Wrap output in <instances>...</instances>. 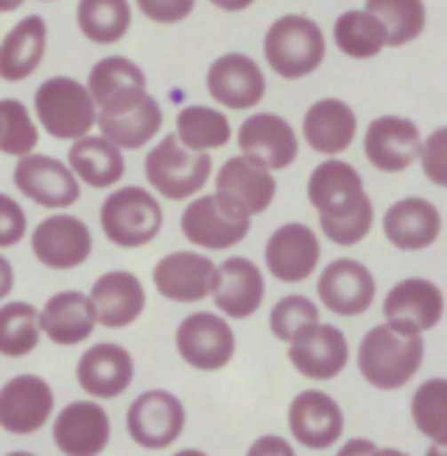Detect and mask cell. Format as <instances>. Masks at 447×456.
<instances>
[{
  "label": "cell",
  "mask_w": 447,
  "mask_h": 456,
  "mask_svg": "<svg viewBox=\"0 0 447 456\" xmlns=\"http://www.w3.org/2000/svg\"><path fill=\"white\" fill-rule=\"evenodd\" d=\"M87 90L99 112H126L148 95L146 73L126 56H104L92 65Z\"/></svg>",
  "instance_id": "18"
},
{
  "label": "cell",
  "mask_w": 447,
  "mask_h": 456,
  "mask_svg": "<svg viewBox=\"0 0 447 456\" xmlns=\"http://www.w3.org/2000/svg\"><path fill=\"white\" fill-rule=\"evenodd\" d=\"M372 222H375L372 200H363L353 213L341 216V219H319L322 232L339 247H353V244L363 241L369 230H372Z\"/></svg>",
  "instance_id": "42"
},
{
  "label": "cell",
  "mask_w": 447,
  "mask_h": 456,
  "mask_svg": "<svg viewBox=\"0 0 447 456\" xmlns=\"http://www.w3.org/2000/svg\"><path fill=\"white\" fill-rule=\"evenodd\" d=\"M411 418L427 440L447 445V379L419 384L411 398Z\"/></svg>",
  "instance_id": "39"
},
{
  "label": "cell",
  "mask_w": 447,
  "mask_h": 456,
  "mask_svg": "<svg viewBox=\"0 0 447 456\" xmlns=\"http://www.w3.org/2000/svg\"><path fill=\"white\" fill-rule=\"evenodd\" d=\"M143 17H148L151 23L160 26H173L182 23L196 9V0H134Z\"/></svg>",
  "instance_id": "45"
},
{
  "label": "cell",
  "mask_w": 447,
  "mask_h": 456,
  "mask_svg": "<svg viewBox=\"0 0 447 456\" xmlns=\"http://www.w3.org/2000/svg\"><path fill=\"white\" fill-rule=\"evenodd\" d=\"M210 4L221 12H246L255 0H210Z\"/></svg>",
  "instance_id": "48"
},
{
  "label": "cell",
  "mask_w": 447,
  "mask_h": 456,
  "mask_svg": "<svg viewBox=\"0 0 447 456\" xmlns=\"http://www.w3.org/2000/svg\"><path fill=\"white\" fill-rule=\"evenodd\" d=\"M48 51V26L40 14H28L0 39V78L26 82L43 65Z\"/></svg>",
  "instance_id": "30"
},
{
  "label": "cell",
  "mask_w": 447,
  "mask_h": 456,
  "mask_svg": "<svg viewBox=\"0 0 447 456\" xmlns=\"http://www.w3.org/2000/svg\"><path fill=\"white\" fill-rule=\"evenodd\" d=\"M188 414L177 395L165 389H148L126 411V428L134 445L146 451H163L173 445L185 431Z\"/></svg>",
  "instance_id": "7"
},
{
  "label": "cell",
  "mask_w": 447,
  "mask_h": 456,
  "mask_svg": "<svg viewBox=\"0 0 447 456\" xmlns=\"http://www.w3.org/2000/svg\"><path fill=\"white\" fill-rule=\"evenodd\" d=\"M327 43L316 20L305 14H283L268 26L263 39V56L280 78H302L319 70Z\"/></svg>",
  "instance_id": "2"
},
{
  "label": "cell",
  "mask_w": 447,
  "mask_h": 456,
  "mask_svg": "<svg viewBox=\"0 0 447 456\" xmlns=\"http://www.w3.org/2000/svg\"><path fill=\"white\" fill-rule=\"evenodd\" d=\"M112 423L101 403L73 401L53 420V443L68 456H95L109 445Z\"/></svg>",
  "instance_id": "20"
},
{
  "label": "cell",
  "mask_w": 447,
  "mask_h": 456,
  "mask_svg": "<svg viewBox=\"0 0 447 456\" xmlns=\"http://www.w3.org/2000/svg\"><path fill=\"white\" fill-rule=\"evenodd\" d=\"M76 23L87 43L115 45L132 28V6L129 0H79Z\"/></svg>",
  "instance_id": "34"
},
{
  "label": "cell",
  "mask_w": 447,
  "mask_h": 456,
  "mask_svg": "<svg viewBox=\"0 0 447 456\" xmlns=\"http://www.w3.org/2000/svg\"><path fill=\"white\" fill-rule=\"evenodd\" d=\"M216 264L207 255L180 249L154 266V289L171 303H202L212 291Z\"/></svg>",
  "instance_id": "22"
},
{
  "label": "cell",
  "mask_w": 447,
  "mask_h": 456,
  "mask_svg": "<svg viewBox=\"0 0 447 456\" xmlns=\"http://www.w3.org/2000/svg\"><path fill=\"white\" fill-rule=\"evenodd\" d=\"M31 252L48 269H76L92 252V232L79 216H48L31 232Z\"/></svg>",
  "instance_id": "11"
},
{
  "label": "cell",
  "mask_w": 447,
  "mask_h": 456,
  "mask_svg": "<svg viewBox=\"0 0 447 456\" xmlns=\"http://www.w3.org/2000/svg\"><path fill=\"white\" fill-rule=\"evenodd\" d=\"M26 4V0H0V14H9V12H17Z\"/></svg>",
  "instance_id": "49"
},
{
  "label": "cell",
  "mask_w": 447,
  "mask_h": 456,
  "mask_svg": "<svg viewBox=\"0 0 447 456\" xmlns=\"http://www.w3.org/2000/svg\"><path fill=\"white\" fill-rule=\"evenodd\" d=\"M45 4H48V0H45Z\"/></svg>",
  "instance_id": "50"
},
{
  "label": "cell",
  "mask_w": 447,
  "mask_h": 456,
  "mask_svg": "<svg viewBox=\"0 0 447 456\" xmlns=\"http://www.w3.org/2000/svg\"><path fill=\"white\" fill-rule=\"evenodd\" d=\"M238 146L249 160L268 171L288 168L299 154V137L285 118L275 112L249 115L238 129Z\"/></svg>",
  "instance_id": "14"
},
{
  "label": "cell",
  "mask_w": 447,
  "mask_h": 456,
  "mask_svg": "<svg viewBox=\"0 0 447 456\" xmlns=\"http://www.w3.org/2000/svg\"><path fill=\"white\" fill-rule=\"evenodd\" d=\"M40 314L31 303H4L0 305V355L23 359L40 345Z\"/></svg>",
  "instance_id": "38"
},
{
  "label": "cell",
  "mask_w": 447,
  "mask_h": 456,
  "mask_svg": "<svg viewBox=\"0 0 447 456\" xmlns=\"http://www.w3.org/2000/svg\"><path fill=\"white\" fill-rule=\"evenodd\" d=\"M177 137L193 151H212L232 141V126L221 110L190 104L177 115Z\"/></svg>",
  "instance_id": "36"
},
{
  "label": "cell",
  "mask_w": 447,
  "mask_h": 456,
  "mask_svg": "<svg viewBox=\"0 0 447 456\" xmlns=\"http://www.w3.org/2000/svg\"><path fill=\"white\" fill-rule=\"evenodd\" d=\"M207 93L224 110H255L266 95V76L246 53H224L207 68Z\"/></svg>",
  "instance_id": "12"
},
{
  "label": "cell",
  "mask_w": 447,
  "mask_h": 456,
  "mask_svg": "<svg viewBox=\"0 0 447 456\" xmlns=\"http://www.w3.org/2000/svg\"><path fill=\"white\" fill-rule=\"evenodd\" d=\"M53 401L51 384L40 375H14L0 387V428L17 437H28L51 420Z\"/></svg>",
  "instance_id": "10"
},
{
  "label": "cell",
  "mask_w": 447,
  "mask_h": 456,
  "mask_svg": "<svg viewBox=\"0 0 447 456\" xmlns=\"http://www.w3.org/2000/svg\"><path fill=\"white\" fill-rule=\"evenodd\" d=\"M383 232L397 249H427L442 232V216L427 200L411 196V200H403L386 210Z\"/></svg>",
  "instance_id": "31"
},
{
  "label": "cell",
  "mask_w": 447,
  "mask_h": 456,
  "mask_svg": "<svg viewBox=\"0 0 447 456\" xmlns=\"http://www.w3.org/2000/svg\"><path fill=\"white\" fill-rule=\"evenodd\" d=\"M101 230L115 247L138 249L151 244L163 230V205L140 185L112 191L101 205Z\"/></svg>",
  "instance_id": "5"
},
{
  "label": "cell",
  "mask_w": 447,
  "mask_h": 456,
  "mask_svg": "<svg viewBox=\"0 0 447 456\" xmlns=\"http://www.w3.org/2000/svg\"><path fill=\"white\" fill-rule=\"evenodd\" d=\"M146 180L163 200L185 202L193 200L212 174V157L207 151H193L182 146L173 134H165L163 141L146 154Z\"/></svg>",
  "instance_id": "3"
},
{
  "label": "cell",
  "mask_w": 447,
  "mask_h": 456,
  "mask_svg": "<svg viewBox=\"0 0 447 456\" xmlns=\"http://www.w3.org/2000/svg\"><path fill=\"white\" fill-rule=\"evenodd\" d=\"M90 300L104 328H129L146 311V289L138 274L115 269L92 283Z\"/></svg>",
  "instance_id": "26"
},
{
  "label": "cell",
  "mask_w": 447,
  "mask_h": 456,
  "mask_svg": "<svg viewBox=\"0 0 447 456\" xmlns=\"http://www.w3.org/2000/svg\"><path fill=\"white\" fill-rule=\"evenodd\" d=\"M210 297L229 320H246V316L260 311L266 297V281L260 266L249 261V257H227L224 264L216 266Z\"/></svg>",
  "instance_id": "17"
},
{
  "label": "cell",
  "mask_w": 447,
  "mask_h": 456,
  "mask_svg": "<svg viewBox=\"0 0 447 456\" xmlns=\"http://www.w3.org/2000/svg\"><path fill=\"white\" fill-rule=\"evenodd\" d=\"M336 48L349 59H372L386 48V26L366 9H349L333 23Z\"/></svg>",
  "instance_id": "35"
},
{
  "label": "cell",
  "mask_w": 447,
  "mask_h": 456,
  "mask_svg": "<svg viewBox=\"0 0 447 456\" xmlns=\"http://www.w3.org/2000/svg\"><path fill=\"white\" fill-rule=\"evenodd\" d=\"M288 428L307 451H324L341 440L344 411L327 392H299L288 409Z\"/></svg>",
  "instance_id": "16"
},
{
  "label": "cell",
  "mask_w": 447,
  "mask_h": 456,
  "mask_svg": "<svg viewBox=\"0 0 447 456\" xmlns=\"http://www.w3.org/2000/svg\"><path fill=\"white\" fill-rule=\"evenodd\" d=\"M251 216L224 193L190 200L182 213V232L190 244L202 249H229L249 235Z\"/></svg>",
  "instance_id": "6"
},
{
  "label": "cell",
  "mask_w": 447,
  "mask_h": 456,
  "mask_svg": "<svg viewBox=\"0 0 447 456\" xmlns=\"http://www.w3.org/2000/svg\"><path fill=\"white\" fill-rule=\"evenodd\" d=\"M26 230H28V219L20 202L12 200L6 193H0V249L20 244Z\"/></svg>",
  "instance_id": "44"
},
{
  "label": "cell",
  "mask_w": 447,
  "mask_h": 456,
  "mask_svg": "<svg viewBox=\"0 0 447 456\" xmlns=\"http://www.w3.org/2000/svg\"><path fill=\"white\" fill-rule=\"evenodd\" d=\"M76 381L95 401H115L134 381L132 353L115 342H101L90 347L76 364Z\"/></svg>",
  "instance_id": "21"
},
{
  "label": "cell",
  "mask_w": 447,
  "mask_h": 456,
  "mask_svg": "<svg viewBox=\"0 0 447 456\" xmlns=\"http://www.w3.org/2000/svg\"><path fill=\"white\" fill-rule=\"evenodd\" d=\"M322 244L307 224L291 222L271 232L266 244V266L283 283H302L319 266Z\"/></svg>",
  "instance_id": "19"
},
{
  "label": "cell",
  "mask_w": 447,
  "mask_h": 456,
  "mask_svg": "<svg viewBox=\"0 0 447 456\" xmlns=\"http://www.w3.org/2000/svg\"><path fill=\"white\" fill-rule=\"evenodd\" d=\"M216 191L229 196L232 202L241 205L249 216H258L268 210V205L277 196V180L268 168L249 160L246 154L229 157V160L216 174Z\"/></svg>",
  "instance_id": "28"
},
{
  "label": "cell",
  "mask_w": 447,
  "mask_h": 456,
  "mask_svg": "<svg viewBox=\"0 0 447 456\" xmlns=\"http://www.w3.org/2000/svg\"><path fill=\"white\" fill-rule=\"evenodd\" d=\"M14 185L26 200L48 210H62L79 202V176L70 166L48 154H26L14 166Z\"/></svg>",
  "instance_id": "9"
},
{
  "label": "cell",
  "mask_w": 447,
  "mask_h": 456,
  "mask_svg": "<svg viewBox=\"0 0 447 456\" xmlns=\"http://www.w3.org/2000/svg\"><path fill=\"white\" fill-rule=\"evenodd\" d=\"M425 342L422 333H408L395 325H378L369 330L358 347V370L378 389H400L422 367Z\"/></svg>",
  "instance_id": "1"
},
{
  "label": "cell",
  "mask_w": 447,
  "mask_h": 456,
  "mask_svg": "<svg viewBox=\"0 0 447 456\" xmlns=\"http://www.w3.org/2000/svg\"><path fill=\"white\" fill-rule=\"evenodd\" d=\"M358 132L355 110L341 98H322L310 107L302 118V134L305 143L316 154H341L353 146Z\"/></svg>",
  "instance_id": "27"
},
{
  "label": "cell",
  "mask_w": 447,
  "mask_h": 456,
  "mask_svg": "<svg viewBox=\"0 0 447 456\" xmlns=\"http://www.w3.org/2000/svg\"><path fill=\"white\" fill-rule=\"evenodd\" d=\"M288 345V359L294 370L314 381H333L349 362L347 336L333 325H307Z\"/></svg>",
  "instance_id": "13"
},
{
  "label": "cell",
  "mask_w": 447,
  "mask_h": 456,
  "mask_svg": "<svg viewBox=\"0 0 447 456\" xmlns=\"http://www.w3.org/2000/svg\"><path fill=\"white\" fill-rule=\"evenodd\" d=\"M177 353L188 367L216 372L224 370L235 355V333L224 316L196 311L185 316L177 328Z\"/></svg>",
  "instance_id": "8"
},
{
  "label": "cell",
  "mask_w": 447,
  "mask_h": 456,
  "mask_svg": "<svg viewBox=\"0 0 447 456\" xmlns=\"http://www.w3.org/2000/svg\"><path fill=\"white\" fill-rule=\"evenodd\" d=\"M95 325H99V314H95L90 294L82 291L53 294L40 311V330L53 345L62 347H73L90 339Z\"/></svg>",
  "instance_id": "29"
},
{
  "label": "cell",
  "mask_w": 447,
  "mask_h": 456,
  "mask_svg": "<svg viewBox=\"0 0 447 456\" xmlns=\"http://www.w3.org/2000/svg\"><path fill=\"white\" fill-rule=\"evenodd\" d=\"M40 143V132L28 107L17 98H0V151L26 157Z\"/></svg>",
  "instance_id": "40"
},
{
  "label": "cell",
  "mask_w": 447,
  "mask_h": 456,
  "mask_svg": "<svg viewBox=\"0 0 447 456\" xmlns=\"http://www.w3.org/2000/svg\"><path fill=\"white\" fill-rule=\"evenodd\" d=\"M307 200L319 210V219H341L369 196L363 191L361 174L353 166L344 160H324L310 174Z\"/></svg>",
  "instance_id": "25"
},
{
  "label": "cell",
  "mask_w": 447,
  "mask_h": 456,
  "mask_svg": "<svg viewBox=\"0 0 447 456\" xmlns=\"http://www.w3.org/2000/svg\"><path fill=\"white\" fill-rule=\"evenodd\" d=\"M34 110L43 132H48L56 141H76L84 137L99 118L87 85L76 82L70 76H53L36 87Z\"/></svg>",
  "instance_id": "4"
},
{
  "label": "cell",
  "mask_w": 447,
  "mask_h": 456,
  "mask_svg": "<svg viewBox=\"0 0 447 456\" xmlns=\"http://www.w3.org/2000/svg\"><path fill=\"white\" fill-rule=\"evenodd\" d=\"M314 322H319V308L314 305V300H307L302 294L283 297L268 316V328L280 342H291L302 328Z\"/></svg>",
  "instance_id": "41"
},
{
  "label": "cell",
  "mask_w": 447,
  "mask_h": 456,
  "mask_svg": "<svg viewBox=\"0 0 447 456\" xmlns=\"http://www.w3.org/2000/svg\"><path fill=\"white\" fill-rule=\"evenodd\" d=\"M444 311V297L436 283L422 277H408L397 283L383 300V316L388 325L408 333H425L439 325Z\"/></svg>",
  "instance_id": "23"
},
{
  "label": "cell",
  "mask_w": 447,
  "mask_h": 456,
  "mask_svg": "<svg viewBox=\"0 0 447 456\" xmlns=\"http://www.w3.org/2000/svg\"><path fill=\"white\" fill-rule=\"evenodd\" d=\"M422 174L439 188H447V126L431 132L419 151Z\"/></svg>",
  "instance_id": "43"
},
{
  "label": "cell",
  "mask_w": 447,
  "mask_h": 456,
  "mask_svg": "<svg viewBox=\"0 0 447 456\" xmlns=\"http://www.w3.org/2000/svg\"><path fill=\"white\" fill-rule=\"evenodd\" d=\"M366 12H372L386 26V48H403L425 31V0H366Z\"/></svg>",
  "instance_id": "37"
},
{
  "label": "cell",
  "mask_w": 447,
  "mask_h": 456,
  "mask_svg": "<svg viewBox=\"0 0 447 456\" xmlns=\"http://www.w3.org/2000/svg\"><path fill=\"white\" fill-rule=\"evenodd\" d=\"M95 124L118 149H143L163 129V110L157 98L146 95L138 107L126 112H99Z\"/></svg>",
  "instance_id": "33"
},
{
  "label": "cell",
  "mask_w": 447,
  "mask_h": 456,
  "mask_svg": "<svg viewBox=\"0 0 447 456\" xmlns=\"http://www.w3.org/2000/svg\"><path fill=\"white\" fill-rule=\"evenodd\" d=\"M422 137L414 121L400 115L375 118L363 137V154L378 171L397 174L419 160Z\"/></svg>",
  "instance_id": "15"
},
{
  "label": "cell",
  "mask_w": 447,
  "mask_h": 456,
  "mask_svg": "<svg viewBox=\"0 0 447 456\" xmlns=\"http://www.w3.org/2000/svg\"><path fill=\"white\" fill-rule=\"evenodd\" d=\"M12 289H14V266L9 257L0 255V303L12 294Z\"/></svg>",
  "instance_id": "46"
},
{
  "label": "cell",
  "mask_w": 447,
  "mask_h": 456,
  "mask_svg": "<svg viewBox=\"0 0 447 456\" xmlns=\"http://www.w3.org/2000/svg\"><path fill=\"white\" fill-rule=\"evenodd\" d=\"M319 300L339 316H358L375 303V277L361 261L339 257L319 277Z\"/></svg>",
  "instance_id": "24"
},
{
  "label": "cell",
  "mask_w": 447,
  "mask_h": 456,
  "mask_svg": "<svg viewBox=\"0 0 447 456\" xmlns=\"http://www.w3.org/2000/svg\"><path fill=\"white\" fill-rule=\"evenodd\" d=\"M266 451H275V453H294V451L288 448V443L280 440V437H263V440H258L255 445L249 448V453H266Z\"/></svg>",
  "instance_id": "47"
},
{
  "label": "cell",
  "mask_w": 447,
  "mask_h": 456,
  "mask_svg": "<svg viewBox=\"0 0 447 456\" xmlns=\"http://www.w3.org/2000/svg\"><path fill=\"white\" fill-rule=\"evenodd\" d=\"M68 160L73 174L90 188H112L124 180L126 174V157L124 149H118L107 137H76L70 151H68Z\"/></svg>",
  "instance_id": "32"
}]
</instances>
